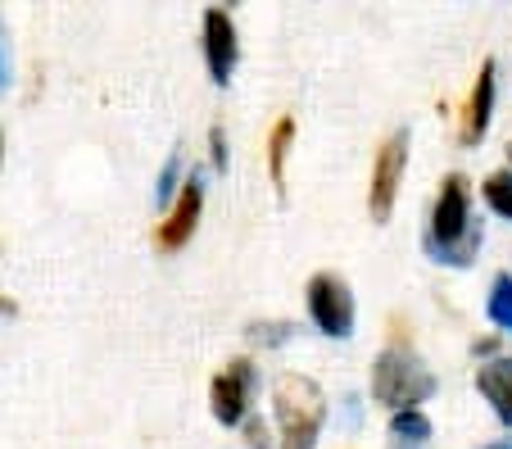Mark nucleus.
<instances>
[{"instance_id": "12", "label": "nucleus", "mask_w": 512, "mask_h": 449, "mask_svg": "<svg viewBox=\"0 0 512 449\" xmlns=\"http://www.w3.org/2000/svg\"><path fill=\"white\" fill-rule=\"evenodd\" d=\"M186 177H191V173H182V150H173V155L164 159V168H159V177H155V205L159 209H173L177 205Z\"/></svg>"}, {"instance_id": "16", "label": "nucleus", "mask_w": 512, "mask_h": 449, "mask_svg": "<svg viewBox=\"0 0 512 449\" xmlns=\"http://www.w3.org/2000/svg\"><path fill=\"white\" fill-rule=\"evenodd\" d=\"M209 159H213V168H218V173H227V164H232V155H227V132L218 123L209 127Z\"/></svg>"}, {"instance_id": "3", "label": "nucleus", "mask_w": 512, "mask_h": 449, "mask_svg": "<svg viewBox=\"0 0 512 449\" xmlns=\"http://www.w3.org/2000/svg\"><path fill=\"white\" fill-rule=\"evenodd\" d=\"M435 391H440V381L408 341H390L372 363V400L386 404L390 413L422 409Z\"/></svg>"}, {"instance_id": "7", "label": "nucleus", "mask_w": 512, "mask_h": 449, "mask_svg": "<svg viewBox=\"0 0 512 449\" xmlns=\"http://www.w3.org/2000/svg\"><path fill=\"white\" fill-rule=\"evenodd\" d=\"M204 64H209V78L218 87H227L236 73V59H241V37H236V19L227 10H204Z\"/></svg>"}, {"instance_id": "13", "label": "nucleus", "mask_w": 512, "mask_h": 449, "mask_svg": "<svg viewBox=\"0 0 512 449\" xmlns=\"http://www.w3.org/2000/svg\"><path fill=\"white\" fill-rule=\"evenodd\" d=\"M485 313L499 332H512V273H494L490 295H485Z\"/></svg>"}, {"instance_id": "15", "label": "nucleus", "mask_w": 512, "mask_h": 449, "mask_svg": "<svg viewBox=\"0 0 512 449\" xmlns=\"http://www.w3.org/2000/svg\"><path fill=\"white\" fill-rule=\"evenodd\" d=\"M390 436L399 445H426L431 440V418L422 409H408V413H390Z\"/></svg>"}, {"instance_id": "6", "label": "nucleus", "mask_w": 512, "mask_h": 449, "mask_svg": "<svg viewBox=\"0 0 512 449\" xmlns=\"http://www.w3.org/2000/svg\"><path fill=\"white\" fill-rule=\"evenodd\" d=\"M250 400H254V363L250 359H232L209 381V409L223 427H245V422H250Z\"/></svg>"}, {"instance_id": "19", "label": "nucleus", "mask_w": 512, "mask_h": 449, "mask_svg": "<svg viewBox=\"0 0 512 449\" xmlns=\"http://www.w3.org/2000/svg\"><path fill=\"white\" fill-rule=\"evenodd\" d=\"M0 159H5V132H0Z\"/></svg>"}, {"instance_id": "17", "label": "nucleus", "mask_w": 512, "mask_h": 449, "mask_svg": "<svg viewBox=\"0 0 512 449\" xmlns=\"http://www.w3.org/2000/svg\"><path fill=\"white\" fill-rule=\"evenodd\" d=\"M10 87V37H5V19H0V96Z\"/></svg>"}, {"instance_id": "4", "label": "nucleus", "mask_w": 512, "mask_h": 449, "mask_svg": "<svg viewBox=\"0 0 512 449\" xmlns=\"http://www.w3.org/2000/svg\"><path fill=\"white\" fill-rule=\"evenodd\" d=\"M304 304H309V318L322 336H331V341H349V336H354L358 304L340 273H331V268L313 273L309 286H304Z\"/></svg>"}, {"instance_id": "8", "label": "nucleus", "mask_w": 512, "mask_h": 449, "mask_svg": "<svg viewBox=\"0 0 512 449\" xmlns=\"http://www.w3.org/2000/svg\"><path fill=\"white\" fill-rule=\"evenodd\" d=\"M200 214H204V177L191 173L182 186V196H177V205L164 214V223H159L155 241L164 254H177L186 250V241L195 236V227H200Z\"/></svg>"}, {"instance_id": "2", "label": "nucleus", "mask_w": 512, "mask_h": 449, "mask_svg": "<svg viewBox=\"0 0 512 449\" xmlns=\"http://www.w3.org/2000/svg\"><path fill=\"white\" fill-rule=\"evenodd\" d=\"M272 418L281 449H318V436L327 427V395L304 372H281L272 381Z\"/></svg>"}, {"instance_id": "1", "label": "nucleus", "mask_w": 512, "mask_h": 449, "mask_svg": "<svg viewBox=\"0 0 512 449\" xmlns=\"http://www.w3.org/2000/svg\"><path fill=\"white\" fill-rule=\"evenodd\" d=\"M485 241L481 218H472V182L463 173H449L440 182V196L431 205V223H426V254L445 268H467Z\"/></svg>"}, {"instance_id": "11", "label": "nucleus", "mask_w": 512, "mask_h": 449, "mask_svg": "<svg viewBox=\"0 0 512 449\" xmlns=\"http://www.w3.org/2000/svg\"><path fill=\"white\" fill-rule=\"evenodd\" d=\"M290 146H295V114H286V118H277L272 123V132H268V173H272V182H286V155H290Z\"/></svg>"}, {"instance_id": "10", "label": "nucleus", "mask_w": 512, "mask_h": 449, "mask_svg": "<svg viewBox=\"0 0 512 449\" xmlns=\"http://www.w3.org/2000/svg\"><path fill=\"white\" fill-rule=\"evenodd\" d=\"M476 391L494 409L503 427H512V359H490L476 368Z\"/></svg>"}, {"instance_id": "18", "label": "nucleus", "mask_w": 512, "mask_h": 449, "mask_svg": "<svg viewBox=\"0 0 512 449\" xmlns=\"http://www.w3.org/2000/svg\"><path fill=\"white\" fill-rule=\"evenodd\" d=\"M245 431H250V449H272L268 427H263V422H245Z\"/></svg>"}, {"instance_id": "20", "label": "nucleus", "mask_w": 512, "mask_h": 449, "mask_svg": "<svg viewBox=\"0 0 512 449\" xmlns=\"http://www.w3.org/2000/svg\"><path fill=\"white\" fill-rule=\"evenodd\" d=\"M508 168H512V146H508Z\"/></svg>"}, {"instance_id": "9", "label": "nucleus", "mask_w": 512, "mask_h": 449, "mask_svg": "<svg viewBox=\"0 0 512 449\" xmlns=\"http://www.w3.org/2000/svg\"><path fill=\"white\" fill-rule=\"evenodd\" d=\"M490 118H494V59H481L472 96H467V109H463V123H458V141L463 146H481L485 132H490Z\"/></svg>"}, {"instance_id": "5", "label": "nucleus", "mask_w": 512, "mask_h": 449, "mask_svg": "<svg viewBox=\"0 0 512 449\" xmlns=\"http://www.w3.org/2000/svg\"><path fill=\"white\" fill-rule=\"evenodd\" d=\"M404 168H408V127H399V132H390V137L381 141L377 159H372V177H368L372 223H390L399 186H404Z\"/></svg>"}, {"instance_id": "14", "label": "nucleus", "mask_w": 512, "mask_h": 449, "mask_svg": "<svg viewBox=\"0 0 512 449\" xmlns=\"http://www.w3.org/2000/svg\"><path fill=\"white\" fill-rule=\"evenodd\" d=\"M481 196H485V205H490V214L512 223V168H494L481 182Z\"/></svg>"}]
</instances>
